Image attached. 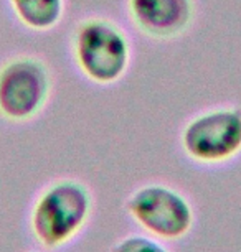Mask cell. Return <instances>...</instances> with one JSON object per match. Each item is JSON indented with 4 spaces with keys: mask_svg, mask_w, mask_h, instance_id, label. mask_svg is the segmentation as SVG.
<instances>
[{
    "mask_svg": "<svg viewBox=\"0 0 241 252\" xmlns=\"http://www.w3.org/2000/svg\"><path fill=\"white\" fill-rule=\"evenodd\" d=\"M180 147L187 158L200 165H223L241 154V107L208 109L182 129Z\"/></svg>",
    "mask_w": 241,
    "mask_h": 252,
    "instance_id": "obj_4",
    "label": "cell"
},
{
    "mask_svg": "<svg viewBox=\"0 0 241 252\" xmlns=\"http://www.w3.org/2000/svg\"><path fill=\"white\" fill-rule=\"evenodd\" d=\"M109 252H172L164 241L145 234H127L119 237L111 246Z\"/></svg>",
    "mask_w": 241,
    "mask_h": 252,
    "instance_id": "obj_8",
    "label": "cell"
},
{
    "mask_svg": "<svg viewBox=\"0 0 241 252\" xmlns=\"http://www.w3.org/2000/svg\"><path fill=\"white\" fill-rule=\"evenodd\" d=\"M124 211L142 232L164 242L183 239L195 226V209L190 199L164 183L136 188L126 198Z\"/></svg>",
    "mask_w": 241,
    "mask_h": 252,
    "instance_id": "obj_3",
    "label": "cell"
},
{
    "mask_svg": "<svg viewBox=\"0 0 241 252\" xmlns=\"http://www.w3.org/2000/svg\"><path fill=\"white\" fill-rule=\"evenodd\" d=\"M127 12L140 33L154 40L183 35L195 18V0H127Z\"/></svg>",
    "mask_w": 241,
    "mask_h": 252,
    "instance_id": "obj_6",
    "label": "cell"
},
{
    "mask_svg": "<svg viewBox=\"0 0 241 252\" xmlns=\"http://www.w3.org/2000/svg\"><path fill=\"white\" fill-rule=\"evenodd\" d=\"M27 252H46V251H36V249H33V251H27Z\"/></svg>",
    "mask_w": 241,
    "mask_h": 252,
    "instance_id": "obj_9",
    "label": "cell"
},
{
    "mask_svg": "<svg viewBox=\"0 0 241 252\" xmlns=\"http://www.w3.org/2000/svg\"><path fill=\"white\" fill-rule=\"evenodd\" d=\"M71 53L84 78L99 86H111L126 76L132 51L121 27L107 18L91 17L73 30Z\"/></svg>",
    "mask_w": 241,
    "mask_h": 252,
    "instance_id": "obj_2",
    "label": "cell"
},
{
    "mask_svg": "<svg viewBox=\"0 0 241 252\" xmlns=\"http://www.w3.org/2000/svg\"><path fill=\"white\" fill-rule=\"evenodd\" d=\"M51 94V73L36 56H15L0 66V117L23 124L43 111Z\"/></svg>",
    "mask_w": 241,
    "mask_h": 252,
    "instance_id": "obj_5",
    "label": "cell"
},
{
    "mask_svg": "<svg viewBox=\"0 0 241 252\" xmlns=\"http://www.w3.org/2000/svg\"><path fill=\"white\" fill-rule=\"evenodd\" d=\"M94 198L86 185L74 178H60L41 189L28 213V227L46 251L68 246L88 226Z\"/></svg>",
    "mask_w": 241,
    "mask_h": 252,
    "instance_id": "obj_1",
    "label": "cell"
},
{
    "mask_svg": "<svg viewBox=\"0 0 241 252\" xmlns=\"http://www.w3.org/2000/svg\"><path fill=\"white\" fill-rule=\"evenodd\" d=\"M17 20L33 32H48L65 15V0H8Z\"/></svg>",
    "mask_w": 241,
    "mask_h": 252,
    "instance_id": "obj_7",
    "label": "cell"
}]
</instances>
